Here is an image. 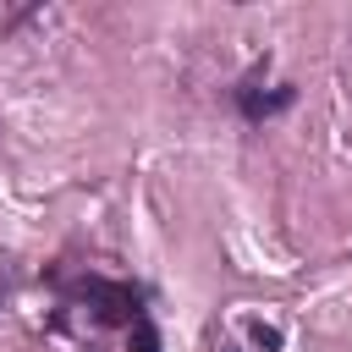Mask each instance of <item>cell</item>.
Listing matches in <instances>:
<instances>
[{
	"label": "cell",
	"mask_w": 352,
	"mask_h": 352,
	"mask_svg": "<svg viewBox=\"0 0 352 352\" xmlns=\"http://www.w3.org/2000/svg\"><path fill=\"white\" fill-rule=\"evenodd\" d=\"M82 297H88V308H94V319H99V324H132V319H138V292H132V286L88 280V286H82Z\"/></svg>",
	"instance_id": "obj_1"
},
{
	"label": "cell",
	"mask_w": 352,
	"mask_h": 352,
	"mask_svg": "<svg viewBox=\"0 0 352 352\" xmlns=\"http://www.w3.org/2000/svg\"><path fill=\"white\" fill-rule=\"evenodd\" d=\"M132 352H160V336L148 319H132Z\"/></svg>",
	"instance_id": "obj_2"
},
{
	"label": "cell",
	"mask_w": 352,
	"mask_h": 352,
	"mask_svg": "<svg viewBox=\"0 0 352 352\" xmlns=\"http://www.w3.org/2000/svg\"><path fill=\"white\" fill-rule=\"evenodd\" d=\"M253 341H258V346H280V336H275L270 324H253Z\"/></svg>",
	"instance_id": "obj_3"
}]
</instances>
